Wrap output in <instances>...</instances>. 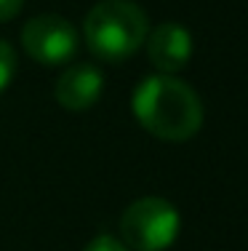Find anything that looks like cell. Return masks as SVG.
<instances>
[{"mask_svg": "<svg viewBox=\"0 0 248 251\" xmlns=\"http://www.w3.org/2000/svg\"><path fill=\"white\" fill-rule=\"evenodd\" d=\"M102 88H104V77L93 64H72L69 70H64L56 83V101L64 110L83 112L91 110L99 101Z\"/></svg>", "mask_w": 248, "mask_h": 251, "instance_id": "8992f818", "label": "cell"}, {"mask_svg": "<svg viewBox=\"0 0 248 251\" xmlns=\"http://www.w3.org/2000/svg\"><path fill=\"white\" fill-rule=\"evenodd\" d=\"M16 75V53L5 40H0V94L11 86Z\"/></svg>", "mask_w": 248, "mask_h": 251, "instance_id": "52a82bcc", "label": "cell"}, {"mask_svg": "<svg viewBox=\"0 0 248 251\" xmlns=\"http://www.w3.org/2000/svg\"><path fill=\"white\" fill-rule=\"evenodd\" d=\"M86 46L102 62H126L150 35L147 14L131 0H102L86 16Z\"/></svg>", "mask_w": 248, "mask_h": 251, "instance_id": "7a4b0ae2", "label": "cell"}, {"mask_svg": "<svg viewBox=\"0 0 248 251\" xmlns=\"http://www.w3.org/2000/svg\"><path fill=\"white\" fill-rule=\"evenodd\" d=\"M131 110L141 128L165 142H187L203 126L200 97L174 75H150L136 86Z\"/></svg>", "mask_w": 248, "mask_h": 251, "instance_id": "6da1fadb", "label": "cell"}, {"mask_svg": "<svg viewBox=\"0 0 248 251\" xmlns=\"http://www.w3.org/2000/svg\"><path fill=\"white\" fill-rule=\"evenodd\" d=\"M22 46L38 64L56 67L75 56L78 51V32L64 16L59 14H40L22 29Z\"/></svg>", "mask_w": 248, "mask_h": 251, "instance_id": "277c9868", "label": "cell"}, {"mask_svg": "<svg viewBox=\"0 0 248 251\" xmlns=\"http://www.w3.org/2000/svg\"><path fill=\"white\" fill-rule=\"evenodd\" d=\"M83 251H131V249H128L126 243H120L117 238H112V235H96Z\"/></svg>", "mask_w": 248, "mask_h": 251, "instance_id": "ba28073f", "label": "cell"}, {"mask_svg": "<svg viewBox=\"0 0 248 251\" xmlns=\"http://www.w3.org/2000/svg\"><path fill=\"white\" fill-rule=\"evenodd\" d=\"M22 3H24V0H0V22L14 19L22 11Z\"/></svg>", "mask_w": 248, "mask_h": 251, "instance_id": "9c48e42d", "label": "cell"}, {"mask_svg": "<svg viewBox=\"0 0 248 251\" xmlns=\"http://www.w3.org/2000/svg\"><path fill=\"white\" fill-rule=\"evenodd\" d=\"M179 211L165 198H141L123 211L120 232L134 251H165L179 238Z\"/></svg>", "mask_w": 248, "mask_h": 251, "instance_id": "3957f363", "label": "cell"}, {"mask_svg": "<svg viewBox=\"0 0 248 251\" xmlns=\"http://www.w3.org/2000/svg\"><path fill=\"white\" fill-rule=\"evenodd\" d=\"M144 43L150 62L163 75H174L184 70L192 59V35L187 32V27L176 25V22H165V25L155 27V32L147 35Z\"/></svg>", "mask_w": 248, "mask_h": 251, "instance_id": "5b68a950", "label": "cell"}]
</instances>
